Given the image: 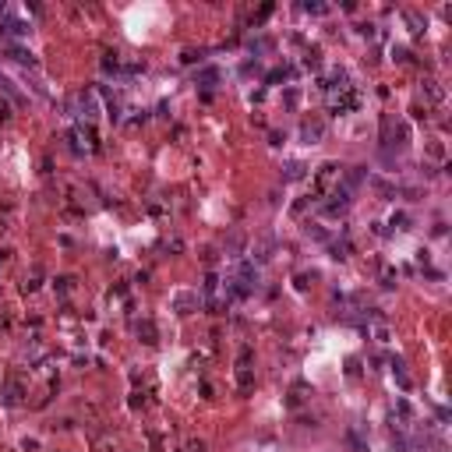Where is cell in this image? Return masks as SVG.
Wrapping results in <instances>:
<instances>
[{
  "label": "cell",
  "instance_id": "6da1fadb",
  "mask_svg": "<svg viewBox=\"0 0 452 452\" xmlns=\"http://www.w3.org/2000/svg\"><path fill=\"white\" fill-rule=\"evenodd\" d=\"M304 177V162H286L283 166V180H301Z\"/></svg>",
  "mask_w": 452,
  "mask_h": 452
},
{
  "label": "cell",
  "instance_id": "7a4b0ae2",
  "mask_svg": "<svg viewBox=\"0 0 452 452\" xmlns=\"http://www.w3.org/2000/svg\"><path fill=\"white\" fill-rule=\"evenodd\" d=\"M198 81H201V85H216V81H219V71H216V67H205V71L198 74Z\"/></svg>",
  "mask_w": 452,
  "mask_h": 452
},
{
  "label": "cell",
  "instance_id": "3957f363",
  "mask_svg": "<svg viewBox=\"0 0 452 452\" xmlns=\"http://www.w3.org/2000/svg\"><path fill=\"white\" fill-rule=\"evenodd\" d=\"M11 60H18V64H28V67H32V64H35V57H32V53H28V50H18V46H14V50H11Z\"/></svg>",
  "mask_w": 452,
  "mask_h": 452
},
{
  "label": "cell",
  "instance_id": "277c9868",
  "mask_svg": "<svg viewBox=\"0 0 452 452\" xmlns=\"http://www.w3.org/2000/svg\"><path fill=\"white\" fill-rule=\"evenodd\" d=\"M194 301H198L194 294H177V301H173V304H177V311H187V307H194Z\"/></svg>",
  "mask_w": 452,
  "mask_h": 452
},
{
  "label": "cell",
  "instance_id": "5b68a950",
  "mask_svg": "<svg viewBox=\"0 0 452 452\" xmlns=\"http://www.w3.org/2000/svg\"><path fill=\"white\" fill-rule=\"evenodd\" d=\"M138 336H145V343H155V325L152 321H142L138 325Z\"/></svg>",
  "mask_w": 452,
  "mask_h": 452
},
{
  "label": "cell",
  "instance_id": "8992f818",
  "mask_svg": "<svg viewBox=\"0 0 452 452\" xmlns=\"http://www.w3.org/2000/svg\"><path fill=\"white\" fill-rule=\"evenodd\" d=\"M332 177H336V162H325V166H321V173H318V184H328Z\"/></svg>",
  "mask_w": 452,
  "mask_h": 452
},
{
  "label": "cell",
  "instance_id": "52a82bcc",
  "mask_svg": "<svg viewBox=\"0 0 452 452\" xmlns=\"http://www.w3.org/2000/svg\"><path fill=\"white\" fill-rule=\"evenodd\" d=\"M304 138H307V142H314V138H321V124H314V128L307 124V128H304Z\"/></svg>",
  "mask_w": 452,
  "mask_h": 452
},
{
  "label": "cell",
  "instance_id": "ba28073f",
  "mask_svg": "<svg viewBox=\"0 0 452 452\" xmlns=\"http://www.w3.org/2000/svg\"><path fill=\"white\" fill-rule=\"evenodd\" d=\"M216 286H219V279H216V276H209V279H205V294H212Z\"/></svg>",
  "mask_w": 452,
  "mask_h": 452
},
{
  "label": "cell",
  "instance_id": "9c48e42d",
  "mask_svg": "<svg viewBox=\"0 0 452 452\" xmlns=\"http://www.w3.org/2000/svg\"><path fill=\"white\" fill-rule=\"evenodd\" d=\"M4 117H7V103H0V120H4Z\"/></svg>",
  "mask_w": 452,
  "mask_h": 452
}]
</instances>
